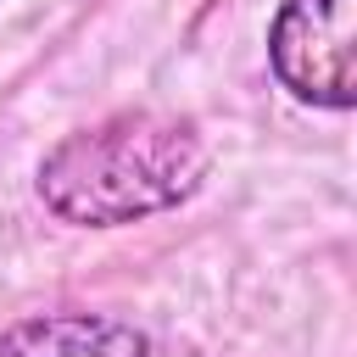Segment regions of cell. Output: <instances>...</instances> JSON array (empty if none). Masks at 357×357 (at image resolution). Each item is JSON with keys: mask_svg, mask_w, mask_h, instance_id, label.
<instances>
[{"mask_svg": "<svg viewBox=\"0 0 357 357\" xmlns=\"http://www.w3.org/2000/svg\"><path fill=\"white\" fill-rule=\"evenodd\" d=\"M279 89L318 112L357 106V0H279L268 22Z\"/></svg>", "mask_w": 357, "mask_h": 357, "instance_id": "7a4b0ae2", "label": "cell"}, {"mask_svg": "<svg viewBox=\"0 0 357 357\" xmlns=\"http://www.w3.org/2000/svg\"><path fill=\"white\" fill-rule=\"evenodd\" d=\"M212 167L206 134L178 112H112L39 162V201L73 229H123L184 206Z\"/></svg>", "mask_w": 357, "mask_h": 357, "instance_id": "6da1fadb", "label": "cell"}, {"mask_svg": "<svg viewBox=\"0 0 357 357\" xmlns=\"http://www.w3.org/2000/svg\"><path fill=\"white\" fill-rule=\"evenodd\" d=\"M0 357H151V340L106 312H33L0 329Z\"/></svg>", "mask_w": 357, "mask_h": 357, "instance_id": "3957f363", "label": "cell"}]
</instances>
